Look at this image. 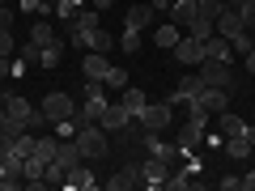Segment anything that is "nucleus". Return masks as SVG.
Segmentation results:
<instances>
[{"label": "nucleus", "mask_w": 255, "mask_h": 191, "mask_svg": "<svg viewBox=\"0 0 255 191\" xmlns=\"http://www.w3.org/2000/svg\"><path fill=\"white\" fill-rule=\"evenodd\" d=\"M60 60H64V43L55 38V43L43 47V60H38V64H43V68H60Z\"/></svg>", "instance_id": "obj_25"}, {"label": "nucleus", "mask_w": 255, "mask_h": 191, "mask_svg": "<svg viewBox=\"0 0 255 191\" xmlns=\"http://www.w3.org/2000/svg\"><path fill=\"white\" fill-rule=\"evenodd\" d=\"M17 60H26V64H38V60H43V47H38V43H30V38H26V43L17 47Z\"/></svg>", "instance_id": "obj_33"}, {"label": "nucleus", "mask_w": 255, "mask_h": 191, "mask_svg": "<svg viewBox=\"0 0 255 191\" xmlns=\"http://www.w3.org/2000/svg\"><path fill=\"white\" fill-rule=\"evenodd\" d=\"M196 13L209 17V21H217L221 13H226V0H196Z\"/></svg>", "instance_id": "obj_27"}, {"label": "nucleus", "mask_w": 255, "mask_h": 191, "mask_svg": "<svg viewBox=\"0 0 255 191\" xmlns=\"http://www.w3.org/2000/svg\"><path fill=\"white\" fill-rule=\"evenodd\" d=\"M55 38H60V34H55V26H51V21H47V17H38L34 26H30V43L47 47V43H55Z\"/></svg>", "instance_id": "obj_23"}, {"label": "nucleus", "mask_w": 255, "mask_h": 191, "mask_svg": "<svg viewBox=\"0 0 255 191\" xmlns=\"http://www.w3.org/2000/svg\"><path fill=\"white\" fill-rule=\"evenodd\" d=\"M77 13H81V4H77V0H55V17H60V26H68Z\"/></svg>", "instance_id": "obj_30"}, {"label": "nucleus", "mask_w": 255, "mask_h": 191, "mask_svg": "<svg viewBox=\"0 0 255 191\" xmlns=\"http://www.w3.org/2000/svg\"><path fill=\"white\" fill-rule=\"evenodd\" d=\"M73 140H77V149H81L85 162H98V157L111 153V140H107V132H102V123H81Z\"/></svg>", "instance_id": "obj_1"}, {"label": "nucleus", "mask_w": 255, "mask_h": 191, "mask_svg": "<svg viewBox=\"0 0 255 191\" xmlns=\"http://www.w3.org/2000/svg\"><path fill=\"white\" fill-rule=\"evenodd\" d=\"M238 187H243V191H255V170L243 174V179H238Z\"/></svg>", "instance_id": "obj_39"}, {"label": "nucleus", "mask_w": 255, "mask_h": 191, "mask_svg": "<svg viewBox=\"0 0 255 191\" xmlns=\"http://www.w3.org/2000/svg\"><path fill=\"white\" fill-rule=\"evenodd\" d=\"M174 60H179L183 68H196V64L204 60V43H200V38H191V34H183L179 43H174Z\"/></svg>", "instance_id": "obj_8"}, {"label": "nucleus", "mask_w": 255, "mask_h": 191, "mask_svg": "<svg viewBox=\"0 0 255 191\" xmlns=\"http://www.w3.org/2000/svg\"><path fill=\"white\" fill-rule=\"evenodd\" d=\"M98 123H102V132H107V136H111V132H124V127L132 123V110H128L124 102H111V106L102 110V119H98Z\"/></svg>", "instance_id": "obj_10"}, {"label": "nucleus", "mask_w": 255, "mask_h": 191, "mask_svg": "<svg viewBox=\"0 0 255 191\" xmlns=\"http://www.w3.org/2000/svg\"><path fill=\"white\" fill-rule=\"evenodd\" d=\"M217 187L221 191H238V179H234V174H230V179H217Z\"/></svg>", "instance_id": "obj_38"}, {"label": "nucleus", "mask_w": 255, "mask_h": 191, "mask_svg": "<svg viewBox=\"0 0 255 191\" xmlns=\"http://www.w3.org/2000/svg\"><path fill=\"white\" fill-rule=\"evenodd\" d=\"M38 110H43L51 123H55V119H73V115H77V98H73V94H64V90H51Z\"/></svg>", "instance_id": "obj_4"}, {"label": "nucleus", "mask_w": 255, "mask_h": 191, "mask_svg": "<svg viewBox=\"0 0 255 191\" xmlns=\"http://www.w3.org/2000/svg\"><path fill=\"white\" fill-rule=\"evenodd\" d=\"M77 4H81V9H85V4H90V0H77Z\"/></svg>", "instance_id": "obj_46"}, {"label": "nucleus", "mask_w": 255, "mask_h": 191, "mask_svg": "<svg viewBox=\"0 0 255 191\" xmlns=\"http://www.w3.org/2000/svg\"><path fill=\"white\" fill-rule=\"evenodd\" d=\"M145 153H153V157H162V162H183L179 157V145H166L162 140V132H145Z\"/></svg>", "instance_id": "obj_13"}, {"label": "nucleus", "mask_w": 255, "mask_h": 191, "mask_svg": "<svg viewBox=\"0 0 255 191\" xmlns=\"http://www.w3.org/2000/svg\"><path fill=\"white\" fill-rule=\"evenodd\" d=\"M119 102H124V106H128V110H132V119H136V115H140V110H145V106H149V94H145V90H140V85H128V90H124V94H119Z\"/></svg>", "instance_id": "obj_21"}, {"label": "nucleus", "mask_w": 255, "mask_h": 191, "mask_svg": "<svg viewBox=\"0 0 255 191\" xmlns=\"http://www.w3.org/2000/svg\"><path fill=\"white\" fill-rule=\"evenodd\" d=\"M17 9L21 13H34V17H47V13H55L51 0H17Z\"/></svg>", "instance_id": "obj_29"}, {"label": "nucleus", "mask_w": 255, "mask_h": 191, "mask_svg": "<svg viewBox=\"0 0 255 191\" xmlns=\"http://www.w3.org/2000/svg\"><path fill=\"white\" fill-rule=\"evenodd\" d=\"M107 73H111V60L102 51H85L81 55V77L85 81H107Z\"/></svg>", "instance_id": "obj_11"}, {"label": "nucleus", "mask_w": 255, "mask_h": 191, "mask_svg": "<svg viewBox=\"0 0 255 191\" xmlns=\"http://www.w3.org/2000/svg\"><path fill=\"white\" fill-rule=\"evenodd\" d=\"M149 4H153V13H170V4H174V0H149Z\"/></svg>", "instance_id": "obj_41"}, {"label": "nucleus", "mask_w": 255, "mask_h": 191, "mask_svg": "<svg viewBox=\"0 0 255 191\" xmlns=\"http://www.w3.org/2000/svg\"><path fill=\"white\" fill-rule=\"evenodd\" d=\"M0 77H4V81H13V60H0Z\"/></svg>", "instance_id": "obj_40"}, {"label": "nucleus", "mask_w": 255, "mask_h": 191, "mask_svg": "<svg viewBox=\"0 0 255 191\" xmlns=\"http://www.w3.org/2000/svg\"><path fill=\"white\" fill-rule=\"evenodd\" d=\"M200 17V13H196V0H174L170 4V13H166V21H174V26L183 30V34H187L191 30V21Z\"/></svg>", "instance_id": "obj_15"}, {"label": "nucleus", "mask_w": 255, "mask_h": 191, "mask_svg": "<svg viewBox=\"0 0 255 191\" xmlns=\"http://www.w3.org/2000/svg\"><path fill=\"white\" fill-rule=\"evenodd\" d=\"M51 132H55L60 140H73V136H77V119H55Z\"/></svg>", "instance_id": "obj_34"}, {"label": "nucleus", "mask_w": 255, "mask_h": 191, "mask_svg": "<svg viewBox=\"0 0 255 191\" xmlns=\"http://www.w3.org/2000/svg\"><path fill=\"white\" fill-rule=\"evenodd\" d=\"M200 90H204V77H200V73H191V77H179L166 102H170V106H191V102L200 98Z\"/></svg>", "instance_id": "obj_5"}, {"label": "nucleus", "mask_w": 255, "mask_h": 191, "mask_svg": "<svg viewBox=\"0 0 255 191\" xmlns=\"http://www.w3.org/2000/svg\"><path fill=\"white\" fill-rule=\"evenodd\" d=\"M230 47H234V55H247V51H255V34H251V30H238V34L230 38Z\"/></svg>", "instance_id": "obj_31"}, {"label": "nucleus", "mask_w": 255, "mask_h": 191, "mask_svg": "<svg viewBox=\"0 0 255 191\" xmlns=\"http://www.w3.org/2000/svg\"><path fill=\"white\" fill-rule=\"evenodd\" d=\"M213 123H217V132H221V136H243V119H238L234 115V110H221V115H213Z\"/></svg>", "instance_id": "obj_22"}, {"label": "nucleus", "mask_w": 255, "mask_h": 191, "mask_svg": "<svg viewBox=\"0 0 255 191\" xmlns=\"http://www.w3.org/2000/svg\"><path fill=\"white\" fill-rule=\"evenodd\" d=\"M153 4H132V9L124 13V30H140V34H145L149 26H153Z\"/></svg>", "instance_id": "obj_16"}, {"label": "nucleus", "mask_w": 255, "mask_h": 191, "mask_svg": "<svg viewBox=\"0 0 255 191\" xmlns=\"http://www.w3.org/2000/svg\"><path fill=\"white\" fill-rule=\"evenodd\" d=\"M0 30H13V9L9 4H0Z\"/></svg>", "instance_id": "obj_37"}, {"label": "nucleus", "mask_w": 255, "mask_h": 191, "mask_svg": "<svg viewBox=\"0 0 255 191\" xmlns=\"http://www.w3.org/2000/svg\"><path fill=\"white\" fill-rule=\"evenodd\" d=\"M140 43H145V34H140V30H124V34H119V51H128V55H136Z\"/></svg>", "instance_id": "obj_28"}, {"label": "nucleus", "mask_w": 255, "mask_h": 191, "mask_svg": "<svg viewBox=\"0 0 255 191\" xmlns=\"http://www.w3.org/2000/svg\"><path fill=\"white\" fill-rule=\"evenodd\" d=\"M196 73H200L204 85H213V90H226V94L238 90V77L230 73V64H221V60H200V64H196Z\"/></svg>", "instance_id": "obj_2"}, {"label": "nucleus", "mask_w": 255, "mask_h": 191, "mask_svg": "<svg viewBox=\"0 0 255 191\" xmlns=\"http://www.w3.org/2000/svg\"><path fill=\"white\" fill-rule=\"evenodd\" d=\"M55 145H60V136H38V140H34V157H38V162H51V157H55Z\"/></svg>", "instance_id": "obj_26"}, {"label": "nucleus", "mask_w": 255, "mask_h": 191, "mask_svg": "<svg viewBox=\"0 0 255 191\" xmlns=\"http://www.w3.org/2000/svg\"><path fill=\"white\" fill-rule=\"evenodd\" d=\"M90 4H94V9L102 13V9H111V4H115V0H90Z\"/></svg>", "instance_id": "obj_42"}, {"label": "nucleus", "mask_w": 255, "mask_h": 191, "mask_svg": "<svg viewBox=\"0 0 255 191\" xmlns=\"http://www.w3.org/2000/svg\"><path fill=\"white\" fill-rule=\"evenodd\" d=\"M247 73L255 77V51H247Z\"/></svg>", "instance_id": "obj_43"}, {"label": "nucleus", "mask_w": 255, "mask_h": 191, "mask_svg": "<svg viewBox=\"0 0 255 191\" xmlns=\"http://www.w3.org/2000/svg\"><path fill=\"white\" fill-rule=\"evenodd\" d=\"M94 187H98V179H94V166L90 162L73 166V170L64 174V191H94Z\"/></svg>", "instance_id": "obj_9"}, {"label": "nucleus", "mask_w": 255, "mask_h": 191, "mask_svg": "<svg viewBox=\"0 0 255 191\" xmlns=\"http://www.w3.org/2000/svg\"><path fill=\"white\" fill-rule=\"evenodd\" d=\"M55 162H60L64 170H73V166H81L85 157H81V149H77V140H60V145H55Z\"/></svg>", "instance_id": "obj_20"}, {"label": "nucleus", "mask_w": 255, "mask_h": 191, "mask_svg": "<svg viewBox=\"0 0 255 191\" xmlns=\"http://www.w3.org/2000/svg\"><path fill=\"white\" fill-rule=\"evenodd\" d=\"M136 119H140V127H145V132H166V127L174 123V106H170V102H149Z\"/></svg>", "instance_id": "obj_3"}, {"label": "nucleus", "mask_w": 255, "mask_h": 191, "mask_svg": "<svg viewBox=\"0 0 255 191\" xmlns=\"http://www.w3.org/2000/svg\"><path fill=\"white\" fill-rule=\"evenodd\" d=\"M107 187L111 191H128V187H145V179H140V162H132V157H128V166L119 174H111L107 179Z\"/></svg>", "instance_id": "obj_12"}, {"label": "nucleus", "mask_w": 255, "mask_h": 191, "mask_svg": "<svg viewBox=\"0 0 255 191\" xmlns=\"http://www.w3.org/2000/svg\"><path fill=\"white\" fill-rule=\"evenodd\" d=\"M238 30H247V26H243V13H238V9H226L217 21H213V34H221V38H234Z\"/></svg>", "instance_id": "obj_18"}, {"label": "nucleus", "mask_w": 255, "mask_h": 191, "mask_svg": "<svg viewBox=\"0 0 255 191\" xmlns=\"http://www.w3.org/2000/svg\"><path fill=\"white\" fill-rule=\"evenodd\" d=\"M166 174H170V162H162V157H140V179H145V187H153V191H162L166 187Z\"/></svg>", "instance_id": "obj_7"}, {"label": "nucleus", "mask_w": 255, "mask_h": 191, "mask_svg": "<svg viewBox=\"0 0 255 191\" xmlns=\"http://www.w3.org/2000/svg\"><path fill=\"white\" fill-rule=\"evenodd\" d=\"M68 43H73V47H81V51H102V55H111V51H115V38H111L107 34V30H90V34H68Z\"/></svg>", "instance_id": "obj_6"}, {"label": "nucleus", "mask_w": 255, "mask_h": 191, "mask_svg": "<svg viewBox=\"0 0 255 191\" xmlns=\"http://www.w3.org/2000/svg\"><path fill=\"white\" fill-rule=\"evenodd\" d=\"M238 4H243V0H226V9H238Z\"/></svg>", "instance_id": "obj_45"}, {"label": "nucleus", "mask_w": 255, "mask_h": 191, "mask_svg": "<svg viewBox=\"0 0 255 191\" xmlns=\"http://www.w3.org/2000/svg\"><path fill=\"white\" fill-rule=\"evenodd\" d=\"M221 149H226L234 162H243V157H251V140L247 136H221Z\"/></svg>", "instance_id": "obj_24"}, {"label": "nucleus", "mask_w": 255, "mask_h": 191, "mask_svg": "<svg viewBox=\"0 0 255 191\" xmlns=\"http://www.w3.org/2000/svg\"><path fill=\"white\" fill-rule=\"evenodd\" d=\"M107 90H119V94L128 90V68H115V64H111V73H107Z\"/></svg>", "instance_id": "obj_32"}, {"label": "nucleus", "mask_w": 255, "mask_h": 191, "mask_svg": "<svg viewBox=\"0 0 255 191\" xmlns=\"http://www.w3.org/2000/svg\"><path fill=\"white\" fill-rule=\"evenodd\" d=\"M179 38H183V30L174 26V21H157V26H153V43L162 47V51H174V43H179Z\"/></svg>", "instance_id": "obj_19"}, {"label": "nucleus", "mask_w": 255, "mask_h": 191, "mask_svg": "<svg viewBox=\"0 0 255 191\" xmlns=\"http://www.w3.org/2000/svg\"><path fill=\"white\" fill-rule=\"evenodd\" d=\"M243 136H247V140H251V149H255V127H251V123H247V127H243Z\"/></svg>", "instance_id": "obj_44"}, {"label": "nucleus", "mask_w": 255, "mask_h": 191, "mask_svg": "<svg viewBox=\"0 0 255 191\" xmlns=\"http://www.w3.org/2000/svg\"><path fill=\"white\" fill-rule=\"evenodd\" d=\"M204 60H221V64H230V60H234V47H230V38L209 34V38H204Z\"/></svg>", "instance_id": "obj_17"}, {"label": "nucleus", "mask_w": 255, "mask_h": 191, "mask_svg": "<svg viewBox=\"0 0 255 191\" xmlns=\"http://www.w3.org/2000/svg\"><path fill=\"white\" fill-rule=\"evenodd\" d=\"M17 47H21V43L13 38V30H0V60H9V55L17 51Z\"/></svg>", "instance_id": "obj_35"}, {"label": "nucleus", "mask_w": 255, "mask_h": 191, "mask_svg": "<svg viewBox=\"0 0 255 191\" xmlns=\"http://www.w3.org/2000/svg\"><path fill=\"white\" fill-rule=\"evenodd\" d=\"M196 106L209 110V115H221V110H230V94H226V90H213V85H204L200 98H196Z\"/></svg>", "instance_id": "obj_14"}, {"label": "nucleus", "mask_w": 255, "mask_h": 191, "mask_svg": "<svg viewBox=\"0 0 255 191\" xmlns=\"http://www.w3.org/2000/svg\"><path fill=\"white\" fill-rule=\"evenodd\" d=\"M187 34H191V38H200V43H204V38L213 34V21H209V17H196V21H191V30H187Z\"/></svg>", "instance_id": "obj_36"}]
</instances>
